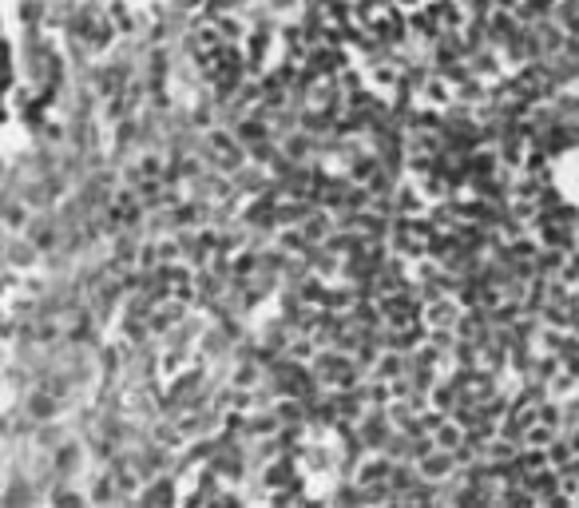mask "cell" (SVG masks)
I'll list each match as a JSON object with an SVG mask.
<instances>
[{
    "label": "cell",
    "mask_w": 579,
    "mask_h": 508,
    "mask_svg": "<svg viewBox=\"0 0 579 508\" xmlns=\"http://www.w3.org/2000/svg\"><path fill=\"white\" fill-rule=\"evenodd\" d=\"M40 255H44V250H40L36 242L29 239V235H24V239H20V235H9V267L12 270L40 267Z\"/></svg>",
    "instance_id": "1"
}]
</instances>
